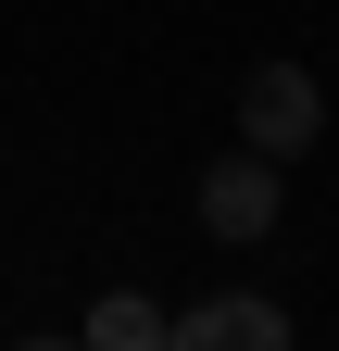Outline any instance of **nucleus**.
Wrapping results in <instances>:
<instances>
[{
	"instance_id": "nucleus-4",
	"label": "nucleus",
	"mask_w": 339,
	"mask_h": 351,
	"mask_svg": "<svg viewBox=\"0 0 339 351\" xmlns=\"http://www.w3.org/2000/svg\"><path fill=\"white\" fill-rule=\"evenodd\" d=\"M89 339H101V351H163V339H176V314H151V301H126V289H113L101 314H89Z\"/></svg>"
},
{
	"instance_id": "nucleus-2",
	"label": "nucleus",
	"mask_w": 339,
	"mask_h": 351,
	"mask_svg": "<svg viewBox=\"0 0 339 351\" xmlns=\"http://www.w3.org/2000/svg\"><path fill=\"white\" fill-rule=\"evenodd\" d=\"M201 226H214L226 251H251L277 226V151H239V163H214L201 176Z\"/></svg>"
},
{
	"instance_id": "nucleus-3",
	"label": "nucleus",
	"mask_w": 339,
	"mask_h": 351,
	"mask_svg": "<svg viewBox=\"0 0 339 351\" xmlns=\"http://www.w3.org/2000/svg\"><path fill=\"white\" fill-rule=\"evenodd\" d=\"M176 339L189 351H289V314H277V301H189Z\"/></svg>"
},
{
	"instance_id": "nucleus-1",
	"label": "nucleus",
	"mask_w": 339,
	"mask_h": 351,
	"mask_svg": "<svg viewBox=\"0 0 339 351\" xmlns=\"http://www.w3.org/2000/svg\"><path fill=\"white\" fill-rule=\"evenodd\" d=\"M314 125H327V88H314L302 63H251V75H239V138H251V151L289 163V151H314Z\"/></svg>"
}]
</instances>
